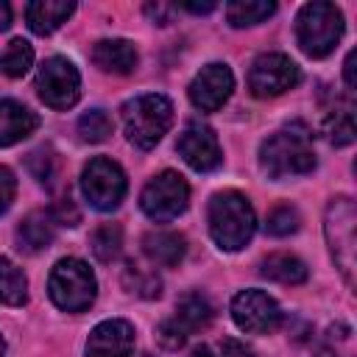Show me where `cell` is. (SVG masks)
Listing matches in <instances>:
<instances>
[{"mask_svg":"<svg viewBox=\"0 0 357 357\" xmlns=\"http://www.w3.org/2000/svg\"><path fill=\"white\" fill-rule=\"evenodd\" d=\"M123 284H126V290H131V293H137V296H142V298H159V296H162V279H159L153 271L139 268V265H134V262L126 265V271H123Z\"/></svg>","mask_w":357,"mask_h":357,"instance_id":"27","label":"cell"},{"mask_svg":"<svg viewBox=\"0 0 357 357\" xmlns=\"http://www.w3.org/2000/svg\"><path fill=\"white\" fill-rule=\"evenodd\" d=\"M14 195H17V178L6 165H0V215L11 206Z\"/></svg>","mask_w":357,"mask_h":357,"instance_id":"31","label":"cell"},{"mask_svg":"<svg viewBox=\"0 0 357 357\" xmlns=\"http://www.w3.org/2000/svg\"><path fill=\"white\" fill-rule=\"evenodd\" d=\"M120 117H123V131L128 142L142 151H151L173 123V103L167 95H159V92L137 95L123 103Z\"/></svg>","mask_w":357,"mask_h":357,"instance_id":"3","label":"cell"},{"mask_svg":"<svg viewBox=\"0 0 357 357\" xmlns=\"http://www.w3.org/2000/svg\"><path fill=\"white\" fill-rule=\"evenodd\" d=\"M298 223H301V215L296 206L290 204H282V206H273L268 212V220H265V231L273 234V237H287L293 231H298Z\"/></svg>","mask_w":357,"mask_h":357,"instance_id":"29","label":"cell"},{"mask_svg":"<svg viewBox=\"0 0 357 357\" xmlns=\"http://www.w3.org/2000/svg\"><path fill=\"white\" fill-rule=\"evenodd\" d=\"M176 151L178 156L198 173H209V170H218L220 162H223V151H220V142L215 137V131L204 123H187L184 131L178 134V142H176Z\"/></svg>","mask_w":357,"mask_h":357,"instance_id":"13","label":"cell"},{"mask_svg":"<svg viewBox=\"0 0 357 357\" xmlns=\"http://www.w3.org/2000/svg\"><path fill=\"white\" fill-rule=\"evenodd\" d=\"M273 11H276V3L271 0H234L226 6V20L234 28H248L268 20Z\"/></svg>","mask_w":357,"mask_h":357,"instance_id":"23","label":"cell"},{"mask_svg":"<svg viewBox=\"0 0 357 357\" xmlns=\"http://www.w3.org/2000/svg\"><path fill=\"white\" fill-rule=\"evenodd\" d=\"M50 301L64 312H84L98 296V282L92 268L78 257H64L53 265L47 279Z\"/></svg>","mask_w":357,"mask_h":357,"instance_id":"6","label":"cell"},{"mask_svg":"<svg viewBox=\"0 0 357 357\" xmlns=\"http://www.w3.org/2000/svg\"><path fill=\"white\" fill-rule=\"evenodd\" d=\"M11 25V6L6 0H0V31H6Z\"/></svg>","mask_w":357,"mask_h":357,"instance_id":"36","label":"cell"},{"mask_svg":"<svg viewBox=\"0 0 357 357\" xmlns=\"http://www.w3.org/2000/svg\"><path fill=\"white\" fill-rule=\"evenodd\" d=\"M223 357H254V351H251V346H245V340L226 337L223 340Z\"/></svg>","mask_w":357,"mask_h":357,"instance_id":"33","label":"cell"},{"mask_svg":"<svg viewBox=\"0 0 357 357\" xmlns=\"http://www.w3.org/2000/svg\"><path fill=\"white\" fill-rule=\"evenodd\" d=\"M190 357H215V354H212V349L198 346V349H192V354H190Z\"/></svg>","mask_w":357,"mask_h":357,"instance_id":"37","label":"cell"},{"mask_svg":"<svg viewBox=\"0 0 357 357\" xmlns=\"http://www.w3.org/2000/svg\"><path fill=\"white\" fill-rule=\"evenodd\" d=\"M50 215H53L56 226H78V220H81V215H78V209H75V204H73L70 195L67 198H59V204L50 209Z\"/></svg>","mask_w":357,"mask_h":357,"instance_id":"30","label":"cell"},{"mask_svg":"<svg viewBox=\"0 0 357 357\" xmlns=\"http://www.w3.org/2000/svg\"><path fill=\"white\" fill-rule=\"evenodd\" d=\"M137 59H139L137 56V47L128 39H100L92 47V61L103 73L128 75L137 67Z\"/></svg>","mask_w":357,"mask_h":357,"instance_id":"18","label":"cell"},{"mask_svg":"<svg viewBox=\"0 0 357 357\" xmlns=\"http://www.w3.org/2000/svg\"><path fill=\"white\" fill-rule=\"evenodd\" d=\"M301 81L298 64L284 53H262L248 70V89L254 98H276Z\"/></svg>","mask_w":357,"mask_h":357,"instance_id":"11","label":"cell"},{"mask_svg":"<svg viewBox=\"0 0 357 357\" xmlns=\"http://www.w3.org/2000/svg\"><path fill=\"white\" fill-rule=\"evenodd\" d=\"M354 226H357V209L354 201L349 195H337L326 204V215H324V234L329 243V254L335 259V268L340 271V276L346 279V284H354V268H357V237H354Z\"/></svg>","mask_w":357,"mask_h":357,"instance_id":"5","label":"cell"},{"mask_svg":"<svg viewBox=\"0 0 357 357\" xmlns=\"http://www.w3.org/2000/svg\"><path fill=\"white\" fill-rule=\"evenodd\" d=\"M112 128H114V123L103 109H89V112H84L78 117V137L84 142H92V145L103 142L112 134Z\"/></svg>","mask_w":357,"mask_h":357,"instance_id":"28","label":"cell"},{"mask_svg":"<svg viewBox=\"0 0 357 357\" xmlns=\"http://www.w3.org/2000/svg\"><path fill=\"white\" fill-rule=\"evenodd\" d=\"M343 78H346V86L349 89H354L357 86V81H354V50L346 56V61H343Z\"/></svg>","mask_w":357,"mask_h":357,"instance_id":"34","label":"cell"},{"mask_svg":"<svg viewBox=\"0 0 357 357\" xmlns=\"http://www.w3.org/2000/svg\"><path fill=\"white\" fill-rule=\"evenodd\" d=\"M128 181L123 167L109 156H95L81 170V192L98 212H112L126 198Z\"/></svg>","mask_w":357,"mask_h":357,"instance_id":"7","label":"cell"},{"mask_svg":"<svg viewBox=\"0 0 357 357\" xmlns=\"http://www.w3.org/2000/svg\"><path fill=\"white\" fill-rule=\"evenodd\" d=\"M142 251L153 265L176 268L187 254V240L178 231H148L142 237Z\"/></svg>","mask_w":357,"mask_h":357,"instance_id":"20","label":"cell"},{"mask_svg":"<svg viewBox=\"0 0 357 357\" xmlns=\"http://www.w3.org/2000/svg\"><path fill=\"white\" fill-rule=\"evenodd\" d=\"M215 6L218 3H212V0H206V3H181V8H187L192 14H209V11H215Z\"/></svg>","mask_w":357,"mask_h":357,"instance_id":"35","label":"cell"},{"mask_svg":"<svg viewBox=\"0 0 357 357\" xmlns=\"http://www.w3.org/2000/svg\"><path fill=\"white\" fill-rule=\"evenodd\" d=\"M6 354V340H3V335H0V357Z\"/></svg>","mask_w":357,"mask_h":357,"instance_id":"39","label":"cell"},{"mask_svg":"<svg viewBox=\"0 0 357 357\" xmlns=\"http://www.w3.org/2000/svg\"><path fill=\"white\" fill-rule=\"evenodd\" d=\"M215 318V307L212 301L201 293V290H192V293H184L176 304V315L162 321L159 324V343L167 346V349H178L187 343V337L198 329H206Z\"/></svg>","mask_w":357,"mask_h":357,"instance_id":"9","label":"cell"},{"mask_svg":"<svg viewBox=\"0 0 357 357\" xmlns=\"http://www.w3.org/2000/svg\"><path fill=\"white\" fill-rule=\"evenodd\" d=\"M56 237V220L50 209H33L28 212L17 226V248L25 254L45 251Z\"/></svg>","mask_w":357,"mask_h":357,"instance_id":"17","label":"cell"},{"mask_svg":"<svg viewBox=\"0 0 357 357\" xmlns=\"http://www.w3.org/2000/svg\"><path fill=\"white\" fill-rule=\"evenodd\" d=\"M73 11H75V3L70 0H33L25 6V20L33 33L47 36L56 28H61Z\"/></svg>","mask_w":357,"mask_h":357,"instance_id":"19","label":"cell"},{"mask_svg":"<svg viewBox=\"0 0 357 357\" xmlns=\"http://www.w3.org/2000/svg\"><path fill=\"white\" fill-rule=\"evenodd\" d=\"M231 321L248 335H268L282 326V307L265 290L248 287L231 298Z\"/></svg>","mask_w":357,"mask_h":357,"instance_id":"12","label":"cell"},{"mask_svg":"<svg viewBox=\"0 0 357 357\" xmlns=\"http://www.w3.org/2000/svg\"><path fill=\"white\" fill-rule=\"evenodd\" d=\"M234 92V75L229 64L212 61L198 70V75L190 84V100L201 112H218Z\"/></svg>","mask_w":357,"mask_h":357,"instance_id":"14","label":"cell"},{"mask_svg":"<svg viewBox=\"0 0 357 357\" xmlns=\"http://www.w3.org/2000/svg\"><path fill=\"white\" fill-rule=\"evenodd\" d=\"M139 206L151 220L170 223L190 206V184L184 181L181 173L162 170L159 176H153L145 184V190L139 195Z\"/></svg>","mask_w":357,"mask_h":357,"instance_id":"8","label":"cell"},{"mask_svg":"<svg viewBox=\"0 0 357 357\" xmlns=\"http://www.w3.org/2000/svg\"><path fill=\"white\" fill-rule=\"evenodd\" d=\"M25 301H28V279H25V273L8 257H0V304L22 307Z\"/></svg>","mask_w":357,"mask_h":357,"instance_id":"22","label":"cell"},{"mask_svg":"<svg viewBox=\"0 0 357 357\" xmlns=\"http://www.w3.org/2000/svg\"><path fill=\"white\" fill-rule=\"evenodd\" d=\"M173 11H176V6H165V3H148L145 6V14L153 20V25H167L173 20Z\"/></svg>","mask_w":357,"mask_h":357,"instance_id":"32","label":"cell"},{"mask_svg":"<svg viewBox=\"0 0 357 357\" xmlns=\"http://www.w3.org/2000/svg\"><path fill=\"white\" fill-rule=\"evenodd\" d=\"M36 128H39L36 112H31L25 103L11 100V98L0 100V148L31 137Z\"/></svg>","mask_w":357,"mask_h":357,"instance_id":"16","label":"cell"},{"mask_svg":"<svg viewBox=\"0 0 357 357\" xmlns=\"http://www.w3.org/2000/svg\"><path fill=\"white\" fill-rule=\"evenodd\" d=\"M131 351H134V326L123 318H109L89 332L84 357H131Z\"/></svg>","mask_w":357,"mask_h":357,"instance_id":"15","label":"cell"},{"mask_svg":"<svg viewBox=\"0 0 357 357\" xmlns=\"http://www.w3.org/2000/svg\"><path fill=\"white\" fill-rule=\"evenodd\" d=\"M343 36V14L335 3L315 0L296 14V42L310 59H324Z\"/></svg>","mask_w":357,"mask_h":357,"instance_id":"4","label":"cell"},{"mask_svg":"<svg viewBox=\"0 0 357 357\" xmlns=\"http://www.w3.org/2000/svg\"><path fill=\"white\" fill-rule=\"evenodd\" d=\"M206 220H209L212 240L223 251H240V248H245V243L254 237V229H257L254 206L237 190L215 192L209 198Z\"/></svg>","mask_w":357,"mask_h":357,"instance_id":"2","label":"cell"},{"mask_svg":"<svg viewBox=\"0 0 357 357\" xmlns=\"http://www.w3.org/2000/svg\"><path fill=\"white\" fill-rule=\"evenodd\" d=\"M315 357H337V354H335L332 349H318V354H315Z\"/></svg>","mask_w":357,"mask_h":357,"instance_id":"38","label":"cell"},{"mask_svg":"<svg viewBox=\"0 0 357 357\" xmlns=\"http://www.w3.org/2000/svg\"><path fill=\"white\" fill-rule=\"evenodd\" d=\"M324 134L335 148H343L354 142V109L351 103H337L326 120H324Z\"/></svg>","mask_w":357,"mask_h":357,"instance_id":"24","label":"cell"},{"mask_svg":"<svg viewBox=\"0 0 357 357\" xmlns=\"http://www.w3.org/2000/svg\"><path fill=\"white\" fill-rule=\"evenodd\" d=\"M36 95L50 109H70L81 95V75L75 64L64 56H50L36 73Z\"/></svg>","mask_w":357,"mask_h":357,"instance_id":"10","label":"cell"},{"mask_svg":"<svg viewBox=\"0 0 357 357\" xmlns=\"http://www.w3.org/2000/svg\"><path fill=\"white\" fill-rule=\"evenodd\" d=\"M89 245H92L95 259L112 262V259H117V254H120V248H123V229H120L117 223H103V226H98V229L92 231Z\"/></svg>","mask_w":357,"mask_h":357,"instance_id":"25","label":"cell"},{"mask_svg":"<svg viewBox=\"0 0 357 357\" xmlns=\"http://www.w3.org/2000/svg\"><path fill=\"white\" fill-rule=\"evenodd\" d=\"M259 167L273 181L312 173L315 151H312L310 131L304 126H287V128L273 131L259 145Z\"/></svg>","mask_w":357,"mask_h":357,"instance_id":"1","label":"cell"},{"mask_svg":"<svg viewBox=\"0 0 357 357\" xmlns=\"http://www.w3.org/2000/svg\"><path fill=\"white\" fill-rule=\"evenodd\" d=\"M259 273L271 282H279V284H301L307 282V265L304 259H298L296 254H287V251H276V254H268L259 265Z\"/></svg>","mask_w":357,"mask_h":357,"instance_id":"21","label":"cell"},{"mask_svg":"<svg viewBox=\"0 0 357 357\" xmlns=\"http://www.w3.org/2000/svg\"><path fill=\"white\" fill-rule=\"evenodd\" d=\"M33 64V47L25 39H11L6 45V53L0 56V70L8 78H22Z\"/></svg>","mask_w":357,"mask_h":357,"instance_id":"26","label":"cell"}]
</instances>
